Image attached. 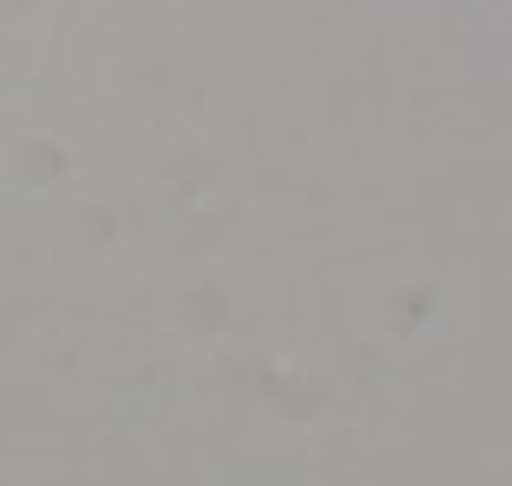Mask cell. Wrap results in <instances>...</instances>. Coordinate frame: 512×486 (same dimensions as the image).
<instances>
[]
</instances>
